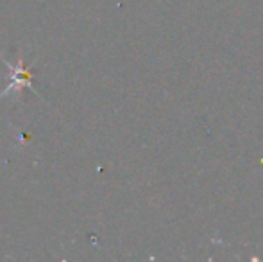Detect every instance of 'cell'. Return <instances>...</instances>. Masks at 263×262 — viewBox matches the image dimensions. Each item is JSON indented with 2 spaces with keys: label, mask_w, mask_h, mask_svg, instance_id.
I'll list each match as a JSON object with an SVG mask.
<instances>
[{
  "label": "cell",
  "mask_w": 263,
  "mask_h": 262,
  "mask_svg": "<svg viewBox=\"0 0 263 262\" xmlns=\"http://www.w3.org/2000/svg\"><path fill=\"white\" fill-rule=\"evenodd\" d=\"M14 68V74H13V84L11 86H7V90L6 92H2V95L0 97H6L9 92H13V88L16 86V88H20L22 84H27V86H32L31 84V74L29 72H25V70H22V61H18V65L16 66H13Z\"/></svg>",
  "instance_id": "1"
}]
</instances>
